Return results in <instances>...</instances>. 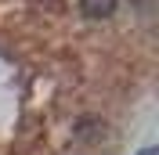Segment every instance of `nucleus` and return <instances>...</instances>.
Masks as SVG:
<instances>
[{
  "label": "nucleus",
  "mask_w": 159,
  "mask_h": 155,
  "mask_svg": "<svg viewBox=\"0 0 159 155\" xmlns=\"http://www.w3.org/2000/svg\"><path fill=\"white\" fill-rule=\"evenodd\" d=\"M80 11H83L87 18L101 22V18H112V11H116V0H80Z\"/></svg>",
  "instance_id": "1"
},
{
  "label": "nucleus",
  "mask_w": 159,
  "mask_h": 155,
  "mask_svg": "<svg viewBox=\"0 0 159 155\" xmlns=\"http://www.w3.org/2000/svg\"><path fill=\"white\" fill-rule=\"evenodd\" d=\"M101 130H105V126H101V119H80V123L72 126V134L83 137V141H87L90 134H101Z\"/></svg>",
  "instance_id": "2"
},
{
  "label": "nucleus",
  "mask_w": 159,
  "mask_h": 155,
  "mask_svg": "<svg viewBox=\"0 0 159 155\" xmlns=\"http://www.w3.org/2000/svg\"><path fill=\"white\" fill-rule=\"evenodd\" d=\"M138 155H159V148H156V144H148L145 152H138Z\"/></svg>",
  "instance_id": "3"
}]
</instances>
